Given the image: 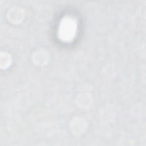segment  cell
<instances>
[{
  "label": "cell",
  "instance_id": "obj_1",
  "mask_svg": "<svg viewBox=\"0 0 146 146\" xmlns=\"http://www.w3.org/2000/svg\"><path fill=\"white\" fill-rule=\"evenodd\" d=\"M76 27V23L72 18H63L59 27V37L65 42L72 40L75 36Z\"/></svg>",
  "mask_w": 146,
  "mask_h": 146
}]
</instances>
